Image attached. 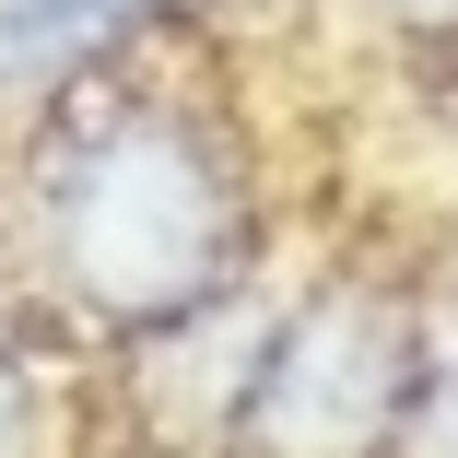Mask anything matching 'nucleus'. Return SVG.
<instances>
[{
  "label": "nucleus",
  "instance_id": "nucleus-1",
  "mask_svg": "<svg viewBox=\"0 0 458 458\" xmlns=\"http://www.w3.org/2000/svg\"><path fill=\"white\" fill-rule=\"evenodd\" d=\"M47 247L71 270L82 306L106 318H176L224 283L235 259V176L189 118H118L59 165L47 200Z\"/></svg>",
  "mask_w": 458,
  "mask_h": 458
},
{
  "label": "nucleus",
  "instance_id": "nucleus-2",
  "mask_svg": "<svg viewBox=\"0 0 458 458\" xmlns=\"http://www.w3.org/2000/svg\"><path fill=\"white\" fill-rule=\"evenodd\" d=\"M400 388H411V329L364 294H329L247 400V446L259 458H352L400 423Z\"/></svg>",
  "mask_w": 458,
  "mask_h": 458
},
{
  "label": "nucleus",
  "instance_id": "nucleus-3",
  "mask_svg": "<svg viewBox=\"0 0 458 458\" xmlns=\"http://www.w3.org/2000/svg\"><path fill=\"white\" fill-rule=\"evenodd\" d=\"M141 13H153V0H0V95L36 82V71H71L82 47H106Z\"/></svg>",
  "mask_w": 458,
  "mask_h": 458
},
{
  "label": "nucleus",
  "instance_id": "nucleus-4",
  "mask_svg": "<svg viewBox=\"0 0 458 458\" xmlns=\"http://www.w3.org/2000/svg\"><path fill=\"white\" fill-rule=\"evenodd\" d=\"M0 458H24V377H13V352H0Z\"/></svg>",
  "mask_w": 458,
  "mask_h": 458
},
{
  "label": "nucleus",
  "instance_id": "nucleus-5",
  "mask_svg": "<svg viewBox=\"0 0 458 458\" xmlns=\"http://www.w3.org/2000/svg\"><path fill=\"white\" fill-rule=\"evenodd\" d=\"M400 13H411V24H458V0H400Z\"/></svg>",
  "mask_w": 458,
  "mask_h": 458
},
{
  "label": "nucleus",
  "instance_id": "nucleus-6",
  "mask_svg": "<svg viewBox=\"0 0 458 458\" xmlns=\"http://www.w3.org/2000/svg\"><path fill=\"white\" fill-rule=\"evenodd\" d=\"M446 411H458V400H446Z\"/></svg>",
  "mask_w": 458,
  "mask_h": 458
}]
</instances>
